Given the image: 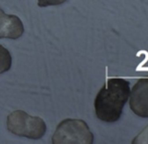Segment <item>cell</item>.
I'll list each match as a JSON object with an SVG mask.
<instances>
[{
	"label": "cell",
	"mask_w": 148,
	"mask_h": 144,
	"mask_svg": "<svg viewBox=\"0 0 148 144\" xmlns=\"http://www.w3.org/2000/svg\"><path fill=\"white\" fill-rule=\"evenodd\" d=\"M7 129L17 136L37 140L45 134L47 125L39 117L30 116L22 110H16L7 116Z\"/></svg>",
	"instance_id": "obj_3"
},
{
	"label": "cell",
	"mask_w": 148,
	"mask_h": 144,
	"mask_svg": "<svg viewBox=\"0 0 148 144\" xmlns=\"http://www.w3.org/2000/svg\"><path fill=\"white\" fill-rule=\"evenodd\" d=\"M53 144H92L94 135L81 119H64L58 125L51 138Z\"/></svg>",
	"instance_id": "obj_2"
},
{
	"label": "cell",
	"mask_w": 148,
	"mask_h": 144,
	"mask_svg": "<svg viewBox=\"0 0 148 144\" xmlns=\"http://www.w3.org/2000/svg\"><path fill=\"white\" fill-rule=\"evenodd\" d=\"M130 109L135 115L148 118V78L139 79L129 96Z\"/></svg>",
	"instance_id": "obj_4"
},
{
	"label": "cell",
	"mask_w": 148,
	"mask_h": 144,
	"mask_svg": "<svg viewBox=\"0 0 148 144\" xmlns=\"http://www.w3.org/2000/svg\"><path fill=\"white\" fill-rule=\"evenodd\" d=\"M24 27L19 17L6 14L0 8V38L17 39L23 34Z\"/></svg>",
	"instance_id": "obj_5"
},
{
	"label": "cell",
	"mask_w": 148,
	"mask_h": 144,
	"mask_svg": "<svg viewBox=\"0 0 148 144\" xmlns=\"http://www.w3.org/2000/svg\"><path fill=\"white\" fill-rule=\"evenodd\" d=\"M66 1V0H38V6L39 7H47V6L60 5Z\"/></svg>",
	"instance_id": "obj_8"
},
{
	"label": "cell",
	"mask_w": 148,
	"mask_h": 144,
	"mask_svg": "<svg viewBox=\"0 0 148 144\" xmlns=\"http://www.w3.org/2000/svg\"><path fill=\"white\" fill-rule=\"evenodd\" d=\"M11 62L12 58L9 51L0 45V75L10 70Z\"/></svg>",
	"instance_id": "obj_6"
},
{
	"label": "cell",
	"mask_w": 148,
	"mask_h": 144,
	"mask_svg": "<svg viewBox=\"0 0 148 144\" xmlns=\"http://www.w3.org/2000/svg\"><path fill=\"white\" fill-rule=\"evenodd\" d=\"M130 83L122 78H110L96 96V116L106 123L117 122L130 96Z\"/></svg>",
	"instance_id": "obj_1"
},
{
	"label": "cell",
	"mask_w": 148,
	"mask_h": 144,
	"mask_svg": "<svg viewBox=\"0 0 148 144\" xmlns=\"http://www.w3.org/2000/svg\"><path fill=\"white\" fill-rule=\"evenodd\" d=\"M133 144H148V125L132 140Z\"/></svg>",
	"instance_id": "obj_7"
}]
</instances>
